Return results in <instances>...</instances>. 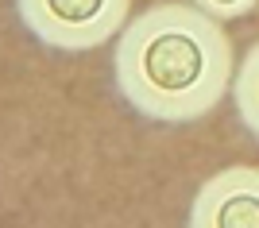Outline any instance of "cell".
Returning <instances> with one entry per match:
<instances>
[{"label":"cell","instance_id":"cell-4","mask_svg":"<svg viewBox=\"0 0 259 228\" xmlns=\"http://www.w3.org/2000/svg\"><path fill=\"white\" fill-rule=\"evenodd\" d=\"M232 101H236L240 124H244V128L259 140V43L244 55V62H240V70H236Z\"/></svg>","mask_w":259,"mask_h":228},{"label":"cell","instance_id":"cell-3","mask_svg":"<svg viewBox=\"0 0 259 228\" xmlns=\"http://www.w3.org/2000/svg\"><path fill=\"white\" fill-rule=\"evenodd\" d=\"M186 228H259V166H225L205 178Z\"/></svg>","mask_w":259,"mask_h":228},{"label":"cell","instance_id":"cell-5","mask_svg":"<svg viewBox=\"0 0 259 228\" xmlns=\"http://www.w3.org/2000/svg\"><path fill=\"white\" fill-rule=\"evenodd\" d=\"M255 4H259V0H194V8H201L205 16H213L217 23L240 20V16L255 12Z\"/></svg>","mask_w":259,"mask_h":228},{"label":"cell","instance_id":"cell-2","mask_svg":"<svg viewBox=\"0 0 259 228\" xmlns=\"http://www.w3.org/2000/svg\"><path fill=\"white\" fill-rule=\"evenodd\" d=\"M132 0H16V16L51 51L77 55L124 31Z\"/></svg>","mask_w":259,"mask_h":228},{"label":"cell","instance_id":"cell-1","mask_svg":"<svg viewBox=\"0 0 259 228\" xmlns=\"http://www.w3.org/2000/svg\"><path fill=\"white\" fill-rule=\"evenodd\" d=\"M112 81L143 120L194 124L232 89L236 55L225 27L201 8L151 4L116 35Z\"/></svg>","mask_w":259,"mask_h":228}]
</instances>
